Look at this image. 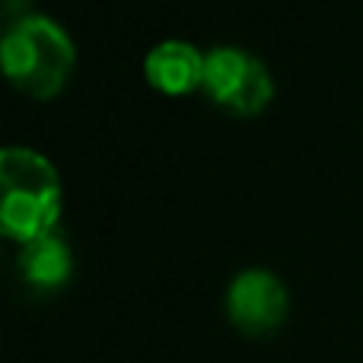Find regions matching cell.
<instances>
[{"mask_svg": "<svg viewBox=\"0 0 363 363\" xmlns=\"http://www.w3.org/2000/svg\"><path fill=\"white\" fill-rule=\"evenodd\" d=\"M26 4H29V0H0V6H4L6 13H16V19L26 16Z\"/></svg>", "mask_w": 363, "mask_h": 363, "instance_id": "obj_7", "label": "cell"}, {"mask_svg": "<svg viewBox=\"0 0 363 363\" xmlns=\"http://www.w3.org/2000/svg\"><path fill=\"white\" fill-rule=\"evenodd\" d=\"M226 319L249 338L277 332L290 313V290L271 268H242L233 274L223 294Z\"/></svg>", "mask_w": 363, "mask_h": 363, "instance_id": "obj_4", "label": "cell"}, {"mask_svg": "<svg viewBox=\"0 0 363 363\" xmlns=\"http://www.w3.org/2000/svg\"><path fill=\"white\" fill-rule=\"evenodd\" d=\"M77 45L57 19L26 13L0 35V74L32 99H55L70 80Z\"/></svg>", "mask_w": 363, "mask_h": 363, "instance_id": "obj_2", "label": "cell"}, {"mask_svg": "<svg viewBox=\"0 0 363 363\" xmlns=\"http://www.w3.org/2000/svg\"><path fill=\"white\" fill-rule=\"evenodd\" d=\"M16 271L23 277V284H29L32 290H42V294L61 290L70 281V274H74L70 242L57 230L29 239V242L19 245Z\"/></svg>", "mask_w": 363, "mask_h": 363, "instance_id": "obj_6", "label": "cell"}, {"mask_svg": "<svg viewBox=\"0 0 363 363\" xmlns=\"http://www.w3.org/2000/svg\"><path fill=\"white\" fill-rule=\"evenodd\" d=\"M64 188L55 163L32 147H0V239L29 242L57 230Z\"/></svg>", "mask_w": 363, "mask_h": 363, "instance_id": "obj_1", "label": "cell"}, {"mask_svg": "<svg viewBox=\"0 0 363 363\" xmlns=\"http://www.w3.org/2000/svg\"><path fill=\"white\" fill-rule=\"evenodd\" d=\"M201 89L213 106L230 115H258L274 99V77L258 55L236 45H213L204 51V80Z\"/></svg>", "mask_w": 363, "mask_h": 363, "instance_id": "obj_3", "label": "cell"}, {"mask_svg": "<svg viewBox=\"0 0 363 363\" xmlns=\"http://www.w3.org/2000/svg\"><path fill=\"white\" fill-rule=\"evenodd\" d=\"M144 77L160 93L185 96L198 89L204 80V51H198L191 42H182V38H166L147 51Z\"/></svg>", "mask_w": 363, "mask_h": 363, "instance_id": "obj_5", "label": "cell"}]
</instances>
